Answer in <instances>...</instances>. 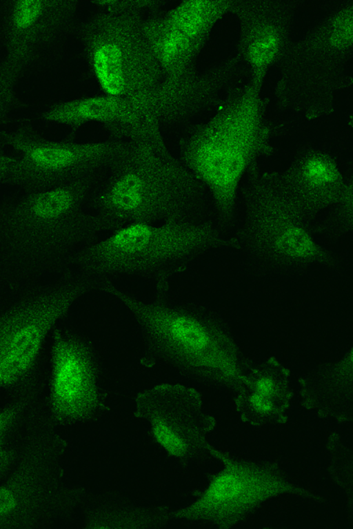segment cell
<instances>
[{
  "label": "cell",
  "mask_w": 353,
  "mask_h": 529,
  "mask_svg": "<svg viewBox=\"0 0 353 529\" xmlns=\"http://www.w3.org/2000/svg\"><path fill=\"white\" fill-rule=\"evenodd\" d=\"M204 191L183 162L141 150L108 172L92 209L105 234L132 223L202 221Z\"/></svg>",
  "instance_id": "6da1fadb"
},
{
  "label": "cell",
  "mask_w": 353,
  "mask_h": 529,
  "mask_svg": "<svg viewBox=\"0 0 353 529\" xmlns=\"http://www.w3.org/2000/svg\"><path fill=\"white\" fill-rule=\"evenodd\" d=\"M202 221L132 223L105 234L77 258L80 273L102 283L119 277L163 280L214 240Z\"/></svg>",
  "instance_id": "7a4b0ae2"
},
{
  "label": "cell",
  "mask_w": 353,
  "mask_h": 529,
  "mask_svg": "<svg viewBox=\"0 0 353 529\" xmlns=\"http://www.w3.org/2000/svg\"><path fill=\"white\" fill-rule=\"evenodd\" d=\"M242 105L200 134L183 161L223 213L233 209L258 143L255 109L252 104Z\"/></svg>",
  "instance_id": "3957f363"
},
{
  "label": "cell",
  "mask_w": 353,
  "mask_h": 529,
  "mask_svg": "<svg viewBox=\"0 0 353 529\" xmlns=\"http://www.w3.org/2000/svg\"><path fill=\"white\" fill-rule=\"evenodd\" d=\"M86 287L80 280L70 289L0 315V388L15 384L29 373L50 333Z\"/></svg>",
  "instance_id": "277c9868"
},
{
  "label": "cell",
  "mask_w": 353,
  "mask_h": 529,
  "mask_svg": "<svg viewBox=\"0 0 353 529\" xmlns=\"http://www.w3.org/2000/svg\"><path fill=\"white\" fill-rule=\"evenodd\" d=\"M50 402L61 417L79 413L92 394V356L77 339L57 335L51 355Z\"/></svg>",
  "instance_id": "5b68a950"
},
{
  "label": "cell",
  "mask_w": 353,
  "mask_h": 529,
  "mask_svg": "<svg viewBox=\"0 0 353 529\" xmlns=\"http://www.w3.org/2000/svg\"><path fill=\"white\" fill-rule=\"evenodd\" d=\"M298 182L303 191L313 199L330 198L339 189L341 177L336 166L330 160L314 156L300 166Z\"/></svg>",
  "instance_id": "8992f818"
},
{
  "label": "cell",
  "mask_w": 353,
  "mask_h": 529,
  "mask_svg": "<svg viewBox=\"0 0 353 529\" xmlns=\"http://www.w3.org/2000/svg\"><path fill=\"white\" fill-rule=\"evenodd\" d=\"M18 475L0 486V528L17 523L35 506L37 490Z\"/></svg>",
  "instance_id": "52a82bcc"
},
{
  "label": "cell",
  "mask_w": 353,
  "mask_h": 529,
  "mask_svg": "<svg viewBox=\"0 0 353 529\" xmlns=\"http://www.w3.org/2000/svg\"><path fill=\"white\" fill-rule=\"evenodd\" d=\"M94 65L103 88L110 94H120L125 87L120 49L112 44L99 47L94 56Z\"/></svg>",
  "instance_id": "ba28073f"
},
{
  "label": "cell",
  "mask_w": 353,
  "mask_h": 529,
  "mask_svg": "<svg viewBox=\"0 0 353 529\" xmlns=\"http://www.w3.org/2000/svg\"><path fill=\"white\" fill-rule=\"evenodd\" d=\"M272 237L276 247L285 253L297 258L310 257L316 246L310 234L299 224L291 220L276 222Z\"/></svg>",
  "instance_id": "9c48e42d"
},
{
  "label": "cell",
  "mask_w": 353,
  "mask_h": 529,
  "mask_svg": "<svg viewBox=\"0 0 353 529\" xmlns=\"http://www.w3.org/2000/svg\"><path fill=\"white\" fill-rule=\"evenodd\" d=\"M216 8L208 1H190L181 6L176 12L175 23L186 37L201 34L216 17Z\"/></svg>",
  "instance_id": "30bf717a"
},
{
  "label": "cell",
  "mask_w": 353,
  "mask_h": 529,
  "mask_svg": "<svg viewBox=\"0 0 353 529\" xmlns=\"http://www.w3.org/2000/svg\"><path fill=\"white\" fill-rule=\"evenodd\" d=\"M279 45L277 34L272 30L258 33L248 48L250 61L256 68L266 67L274 57Z\"/></svg>",
  "instance_id": "8fae6325"
},
{
  "label": "cell",
  "mask_w": 353,
  "mask_h": 529,
  "mask_svg": "<svg viewBox=\"0 0 353 529\" xmlns=\"http://www.w3.org/2000/svg\"><path fill=\"white\" fill-rule=\"evenodd\" d=\"M18 413L16 408L12 407L0 410V472L7 467L10 461L7 439Z\"/></svg>",
  "instance_id": "7c38bea8"
},
{
  "label": "cell",
  "mask_w": 353,
  "mask_h": 529,
  "mask_svg": "<svg viewBox=\"0 0 353 529\" xmlns=\"http://www.w3.org/2000/svg\"><path fill=\"white\" fill-rule=\"evenodd\" d=\"M188 39L179 29H174L166 33L161 42L163 59L170 61L178 58L186 48Z\"/></svg>",
  "instance_id": "4fadbf2b"
},
{
  "label": "cell",
  "mask_w": 353,
  "mask_h": 529,
  "mask_svg": "<svg viewBox=\"0 0 353 529\" xmlns=\"http://www.w3.org/2000/svg\"><path fill=\"white\" fill-rule=\"evenodd\" d=\"M241 490L239 480L232 475L220 477L213 484L208 496L216 501H225L237 496Z\"/></svg>",
  "instance_id": "5bb4252c"
},
{
  "label": "cell",
  "mask_w": 353,
  "mask_h": 529,
  "mask_svg": "<svg viewBox=\"0 0 353 529\" xmlns=\"http://www.w3.org/2000/svg\"><path fill=\"white\" fill-rule=\"evenodd\" d=\"M115 104L106 99H92L81 104L77 110L81 116L97 119L112 117L115 112Z\"/></svg>",
  "instance_id": "9a60e30c"
},
{
  "label": "cell",
  "mask_w": 353,
  "mask_h": 529,
  "mask_svg": "<svg viewBox=\"0 0 353 529\" xmlns=\"http://www.w3.org/2000/svg\"><path fill=\"white\" fill-rule=\"evenodd\" d=\"M41 8V2L38 1L26 0L18 2L14 13L15 25L20 28L29 27L39 16Z\"/></svg>",
  "instance_id": "2e32d148"
},
{
  "label": "cell",
  "mask_w": 353,
  "mask_h": 529,
  "mask_svg": "<svg viewBox=\"0 0 353 529\" xmlns=\"http://www.w3.org/2000/svg\"><path fill=\"white\" fill-rule=\"evenodd\" d=\"M155 435L159 441L170 452L179 453L182 451L184 444L182 440L167 426L159 423L155 428Z\"/></svg>",
  "instance_id": "e0dca14e"
},
{
  "label": "cell",
  "mask_w": 353,
  "mask_h": 529,
  "mask_svg": "<svg viewBox=\"0 0 353 529\" xmlns=\"http://www.w3.org/2000/svg\"><path fill=\"white\" fill-rule=\"evenodd\" d=\"M342 23H339L336 26L335 37L336 42L341 44H345L348 42L349 35L352 36V21L348 22V19L344 17L341 20Z\"/></svg>",
  "instance_id": "ac0fdd59"
},
{
  "label": "cell",
  "mask_w": 353,
  "mask_h": 529,
  "mask_svg": "<svg viewBox=\"0 0 353 529\" xmlns=\"http://www.w3.org/2000/svg\"><path fill=\"white\" fill-rule=\"evenodd\" d=\"M251 401L256 408L262 411H268L272 407L270 402L267 400V398L259 394L254 395L252 397Z\"/></svg>",
  "instance_id": "d6986e66"
},
{
  "label": "cell",
  "mask_w": 353,
  "mask_h": 529,
  "mask_svg": "<svg viewBox=\"0 0 353 529\" xmlns=\"http://www.w3.org/2000/svg\"><path fill=\"white\" fill-rule=\"evenodd\" d=\"M259 395L265 397L270 394L272 391V384L269 380L264 379L259 382L258 385Z\"/></svg>",
  "instance_id": "ffe728a7"
}]
</instances>
